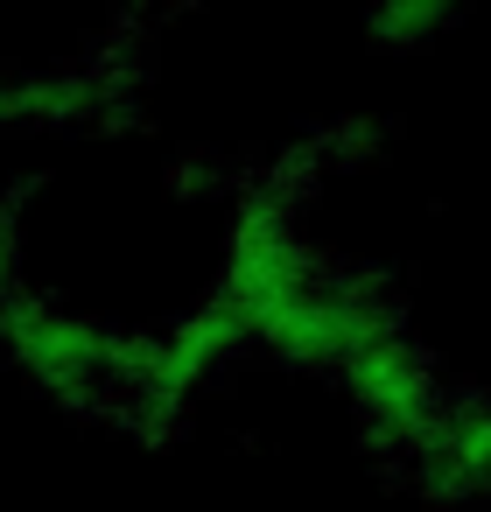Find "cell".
<instances>
[{
	"label": "cell",
	"instance_id": "1",
	"mask_svg": "<svg viewBox=\"0 0 491 512\" xmlns=\"http://www.w3.org/2000/svg\"><path fill=\"white\" fill-rule=\"evenodd\" d=\"M0 344H8V358L64 393V400H99V393H127V358H134V337H106L50 302H29V295H0Z\"/></svg>",
	"mask_w": 491,
	"mask_h": 512
},
{
	"label": "cell",
	"instance_id": "2",
	"mask_svg": "<svg viewBox=\"0 0 491 512\" xmlns=\"http://www.w3.org/2000/svg\"><path fill=\"white\" fill-rule=\"evenodd\" d=\"M414 491L428 498H491V400H449L428 442L407 456Z\"/></svg>",
	"mask_w": 491,
	"mask_h": 512
},
{
	"label": "cell",
	"instance_id": "3",
	"mask_svg": "<svg viewBox=\"0 0 491 512\" xmlns=\"http://www.w3.org/2000/svg\"><path fill=\"white\" fill-rule=\"evenodd\" d=\"M372 43H393V50H421L428 36L456 29V8H435V0H386V8L365 15Z\"/></svg>",
	"mask_w": 491,
	"mask_h": 512
}]
</instances>
